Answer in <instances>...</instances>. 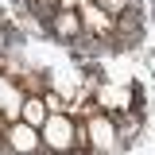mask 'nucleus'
Masks as SVG:
<instances>
[{
    "mask_svg": "<svg viewBox=\"0 0 155 155\" xmlns=\"http://www.w3.org/2000/svg\"><path fill=\"white\" fill-rule=\"evenodd\" d=\"M0 140L8 143V151H12V155H35V151H43L39 128L23 124V120H12V124H4V136H0Z\"/></svg>",
    "mask_w": 155,
    "mask_h": 155,
    "instance_id": "obj_4",
    "label": "nucleus"
},
{
    "mask_svg": "<svg viewBox=\"0 0 155 155\" xmlns=\"http://www.w3.org/2000/svg\"><path fill=\"white\" fill-rule=\"evenodd\" d=\"M39 140L51 155H70V151H85V132L70 113H47Z\"/></svg>",
    "mask_w": 155,
    "mask_h": 155,
    "instance_id": "obj_1",
    "label": "nucleus"
},
{
    "mask_svg": "<svg viewBox=\"0 0 155 155\" xmlns=\"http://www.w3.org/2000/svg\"><path fill=\"white\" fill-rule=\"evenodd\" d=\"M81 132H85V147H93L97 155H109L116 147V120L109 113H89V120L81 124Z\"/></svg>",
    "mask_w": 155,
    "mask_h": 155,
    "instance_id": "obj_2",
    "label": "nucleus"
},
{
    "mask_svg": "<svg viewBox=\"0 0 155 155\" xmlns=\"http://www.w3.org/2000/svg\"><path fill=\"white\" fill-rule=\"evenodd\" d=\"M19 120H23V124H31V128H43V120H47V101L31 93L23 105H19Z\"/></svg>",
    "mask_w": 155,
    "mask_h": 155,
    "instance_id": "obj_7",
    "label": "nucleus"
},
{
    "mask_svg": "<svg viewBox=\"0 0 155 155\" xmlns=\"http://www.w3.org/2000/svg\"><path fill=\"white\" fill-rule=\"evenodd\" d=\"M81 35H89V39H97V43H113V35H116V19L109 16V12H101L93 0L89 4H81Z\"/></svg>",
    "mask_w": 155,
    "mask_h": 155,
    "instance_id": "obj_3",
    "label": "nucleus"
},
{
    "mask_svg": "<svg viewBox=\"0 0 155 155\" xmlns=\"http://www.w3.org/2000/svg\"><path fill=\"white\" fill-rule=\"evenodd\" d=\"M97 8H101V12H109V16H124V12H132V0H93Z\"/></svg>",
    "mask_w": 155,
    "mask_h": 155,
    "instance_id": "obj_8",
    "label": "nucleus"
},
{
    "mask_svg": "<svg viewBox=\"0 0 155 155\" xmlns=\"http://www.w3.org/2000/svg\"><path fill=\"white\" fill-rule=\"evenodd\" d=\"M47 27H51V35L58 43H78L81 39V16H78V8H58L54 16L47 19Z\"/></svg>",
    "mask_w": 155,
    "mask_h": 155,
    "instance_id": "obj_5",
    "label": "nucleus"
},
{
    "mask_svg": "<svg viewBox=\"0 0 155 155\" xmlns=\"http://www.w3.org/2000/svg\"><path fill=\"white\" fill-rule=\"evenodd\" d=\"M101 105H109L113 113H136L140 109V97H136L132 85H105L101 93H97Z\"/></svg>",
    "mask_w": 155,
    "mask_h": 155,
    "instance_id": "obj_6",
    "label": "nucleus"
}]
</instances>
